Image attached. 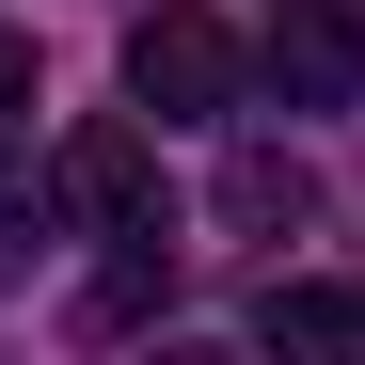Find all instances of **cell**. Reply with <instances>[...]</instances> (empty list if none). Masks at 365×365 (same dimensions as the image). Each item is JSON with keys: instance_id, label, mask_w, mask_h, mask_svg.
<instances>
[{"instance_id": "cell-1", "label": "cell", "mask_w": 365, "mask_h": 365, "mask_svg": "<svg viewBox=\"0 0 365 365\" xmlns=\"http://www.w3.org/2000/svg\"><path fill=\"white\" fill-rule=\"evenodd\" d=\"M48 207H64L80 238H143V255H159V222H175V191H159V143L128 128V111L64 128V143H48Z\"/></svg>"}, {"instance_id": "cell-2", "label": "cell", "mask_w": 365, "mask_h": 365, "mask_svg": "<svg viewBox=\"0 0 365 365\" xmlns=\"http://www.w3.org/2000/svg\"><path fill=\"white\" fill-rule=\"evenodd\" d=\"M128 96L159 111V128H222V111H238V32L207 16V0L128 16Z\"/></svg>"}, {"instance_id": "cell-3", "label": "cell", "mask_w": 365, "mask_h": 365, "mask_svg": "<svg viewBox=\"0 0 365 365\" xmlns=\"http://www.w3.org/2000/svg\"><path fill=\"white\" fill-rule=\"evenodd\" d=\"M270 80H286V111H349L365 96V0H270Z\"/></svg>"}, {"instance_id": "cell-4", "label": "cell", "mask_w": 365, "mask_h": 365, "mask_svg": "<svg viewBox=\"0 0 365 365\" xmlns=\"http://www.w3.org/2000/svg\"><path fill=\"white\" fill-rule=\"evenodd\" d=\"M222 222H238V238L318 222V175H302V159H270V143H238V159H222Z\"/></svg>"}, {"instance_id": "cell-5", "label": "cell", "mask_w": 365, "mask_h": 365, "mask_svg": "<svg viewBox=\"0 0 365 365\" xmlns=\"http://www.w3.org/2000/svg\"><path fill=\"white\" fill-rule=\"evenodd\" d=\"M255 334H270V349H349V334H365V302H349V286H270V302H255Z\"/></svg>"}, {"instance_id": "cell-6", "label": "cell", "mask_w": 365, "mask_h": 365, "mask_svg": "<svg viewBox=\"0 0 365 365\" xmlns=\"http://www.w3.org/2000/svg\"><path fill=\"white\" fill-rule=\"evenodd\" d=\"M16 111H32V48L0 32V143H16Z\"/></svg>"}]
</instances>
